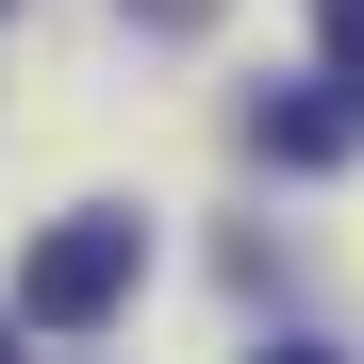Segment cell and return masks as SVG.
Returning <instances> with one entry per match:
<instances>
[{"mask_svg":"<svg viewBox=\"0 0 364 364\" xmlns=\"http://www.w3.org/2000/svg\"><path fill=\"white\" fill-rule=\"evenodd\" d=\"M315 50H331V67L364 83V0H315Z\"/></svg>","mask_w":364,"mask_h":364,"instance_id":"3","label":"cell"},{"mask_svg":"<svg viewBox=\"0 0 364 364\" xmlns=\"http://www.w3.org/2000/svg\"><path fill=\"white\" fill-rule=\"evenodd\" d=\"M116 17H149V33H199V17H215V0H116Z\"/></svg>","mask_w":364,"mask_h":364,"instance_id":"4","label":"cell"},{"mask_svg":"<svg viewBox=\"0 0 364 364\" xmlns=\"http://www.w3.org/2000/svg\"><path fill=\"white\" fill-rule=\"evenodd\" d=\"M133 215H67V232H33V265H17V331H100L116 298H133Z\"/></svg>","mask_w":364,"mask_h":364,"instance_id":"1","label":"cell"},{"mask_svg":"<svg viewBox=\"0 0 364 364\" xmlns=\"http://www.w3.org/2000/svg\"><path fill=\"white\" fill-rule=\"evenodd\" d=\"M249 149H265V166H348V149H364V83L331 67L315 100H265V116H249Z\"/></svg>","mask_w":364,"mask_h":364,"instance_id":"2","label":"cell"},{"mask_svg":"<svg viewBox=\"0 0 364 364\" xmlns=\"http://www.w3.org/2000/svg\"><path fill=\"white\" fill-rule=\"evenodd\" d=\"M0 364H17V331H0Z\"/></svg>","mask_w":364,"mask_h":364,"instance_id":"6","label":"cell"},{"mask_svg":"<svg viewBox=\"0 0 364 364\" xmlns=\"http://www.w3.org/2000/svg\"><path fill=\"white\" fill-rule=\"evenodd\" d=\"M249 364H331V348H249Z\"/></svg>","mask_w":364,"mask_h":364,"instance_id":"5","label":"cell"}]
</instances>
